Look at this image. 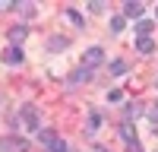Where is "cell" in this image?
Returning a JSON list of instances; mask_svg holds the SVG:
<instances>
[{
	"mask_svg": "<svg viewBox=\"0 0 158 152\" xmlns=\"http://www.w3.org/2000/svg\"><path fill=\"white\" fill-rule=\"evenodd\" d=\"M120 136H123V143H127V146H133V143H136V130L130 127V120L120 124Z\"/></svg>",
	"mask_w": 158,
	"mask_h": 152,
	"instance_id": "6",
	"label": "cell"
},
{
	"mask_svg": "<svg viewBox=\"0 0 158 152\" xmlns=\"http://www.w3.org/2000/svg\"><path fill=\"white\" fill-rule=\"evenodd\" d=\"M155 86H158V82H155Z\"/></svg>",
	"mask_w": 158,
	"mask_h": 152,
	"instance_id": "22",
	"label": "cell"
},
{
	"mask_svg": "<svg viewBox=\"0 0 158 152\" xmlns=\"http://www.w3.org/2000/svg\"><path fill=\"white\" fill-rule=\"evenodd\" d=\"M67 44H70V38H57V35H54V38H48V48H51V51H63Z\"/></svg>",
	"mask_w": 158,
	"mask_h": 152,
	"instance_id": "11",
	"label": "cell"
},
{
	"mask_svg": "<svg viewBox=\"0 0 158 152\" xmlns=\"http://www.w3.org/2000/svg\"><path fill=\"white\" fill-rule=\"evenodd\" d=\"M89 10H92V13H104V3H98V0H92V3H89Z\"/></svg>",
	"mask_w": 158,
	"mask_h": 152,
	"instance_id": "19",
	"label": "cell"
},
{
	"mask_svg": "<svg viewBox=\"0 0 158 152\" xmlns=\"http://www.w3.org/2000/svg\"><path fill=\"white\" fill-rule=\"evenodd\" d=\"M89 79H92V70H85V67H79V70L70 76V82H73V86H79V82H89Z\"/></svg>",
	"mask_w": 158,
	"mask_h": 152,
	"instance_id": "8",
	"label": "cell"
},
{
	"mask_svg": "<svg viewBox=\"0 0 158 152\" xmlns=\"http://www.w3.org/2000/svg\"><path fill=\"white\" fill-rule=\"evenodd\" d=\"M123 70H127V63H123V60H114V63H111V73H114V76H120Z\"/></svg>",
	"mask_w": 158,
	"mask_h": 152,
	"instance_id": "17",
	"label": "cell"
},
{
	"mask_svg": "<svg viewBox=\"0 0 158 152\" xmlns=\"http://www.w3.org/2000/svg\"><path fill=\"white\" fill-rule=\"evenodd\" d=\"M92 152H108V149H104V146H95V149H92Z\"/></svg>",
	"mask_w": 158,
	"mask_h": 152,
	"instance_id": "20",
	"label": "cell"
},
{
	"mask_svg": "<svg viewBox=\"0 0 158 152\" xmlns=\"http://www.w3.org/2000/svg\"><path fill=\"white\" fill-rule=\"evenodd\" d=\"M123 117H127V120H139V117H142V108H139V105H133V101H130V105L123 108Z\"/></svg>",
	"mask_w": 158,
	"mask_h": 152,
	"instance_id": "9",
	"label": "cell"
},
{
	"mask_svg": "<svg viewBox=\"0 0 158 152\" xmlns=\"http://www.w3.org/2000/svg\"><path fill=\"white\" fill-rule=\"evenodd\" d=\"M0 149H16V152H25V149H29V143H25V139H3V143H0Z\"/></svg>",
	"mask_w": 158,
	"mask_h": 152,
	"instance_id": "7",
	"label": "cell"
},
{
	"mask_svg": "<svg viewBox=\"0 0 158 152\" xmlns=\"http://www.w3.org/2000/svg\"><path fill=\"white\" fill-rule=\"evenodd\" d=\"M155 13H158V10H155Z\"/></svg>",
	"mask_w": 158,
	"mask_h": 152,
	"instance_id": "21",
	"label": "cell"
},
{
	"mask_svg": "<svg viewBox=\"0 0 158 152\" xmlns=\"http://www.w3.org/2000/svg\"><path fill=\"white\" fill-rule=\"evenodd\" d=\"M101 60H104V51L95 44V48H89L85 54H82V67L85 70H95V67H101Z\"/></svg>",
	"mask_w": 158,
	"mask_h": 152,
	"instance_id": "1",
	"label": "cell"
},
{
	"mask_svg": "<svg viewBox=\"0 0 158 152\" xmlns=\"http://www.w3.org/2000/svg\"><path fill=\"white\" fill-rule=\"evenodd\" d=\"M152 29H155V22H149V19H139V22H136V35H139V38H149Z\"/></svg>",
	"mask_w": 158,
	"mask_h": 152,
	"instance_id": "10",
	"label": "cell"
},
{
	"mask_svg": "<svg viewBox=\"0 0 158 152\" xmlns=\"http://www.w3.org/2000/svg\"><path fill=\"white\" fill-rule=\"evenodd\" d=\"M38 139H41V143H48V146H54L60 136H57L54 130H38Z\"/></svg>",
	"mask_w": 158,
	"mask_h": 152,
	"instance_id": "13",
	"label": "cell"
},
{
	"mask_svg": "<svg viewBox=\"0 0 158 152\" xmlns=\"http://www.w3.org/2000/svg\"><path fill=\"white\" fill-rule=\"evenodd\" d=\"M136 48H139V54H152V51H155V41H152V38H139Z\"/></svg>",
	"mask_w": 158,
	"mask_h": 152,
	"instance_id": "12",
	"label": "cell"
},
{
	"mask_svg": "<svg viewBox=\"0 0 158 152\" xmlns=\"http://www.w3.org/2000/svg\"><path fill=\"white\" fill-rule=\"evenodd\" d=\"M142 10H146V3H139V0H127V3H123V19H139Z\"/></svg>",
	"mask_w": 158,
	"mask_h": 152,
	"instance_id": "3",
	"label": "cell"
},
{
	"mask_svg": "<svg viewBox=\"0 0 158 152\" xmlns=\"http://www.w3.org/2000/svg\"><path fill=\"white\" fill-rule=\"evenodd\" d=\"M22 120H25L29 130H38V111H35V105H25L22 108Z\"/></svg>",
	"mask_w": 158,
	"mask_h": 152,
	"instance_id": "4",
	"label": "cell"
},
{
	"mask_svg": "<svg viewBox=\"0 0 158 152\" xmlns=\"http://www.w3.org/2000/svg\"><path fill=\"white\" fill-rule=\"evenodd\" d=\"M123 25H127L123 16H114V19H111V32H123Z\"/></svg>",
	"mask_w": 158,
	"mask_h": 152,
	"instance_id": "16",
	"label": "cell"
},
{
	"mask_svg": "<svg viewBox=\"0 0 158 152\" xmlns=\"http://www.w3.org/2000/svg\"><path fill=\"white\" fill-rule=\"evenodd\" d=\"M48 149H51V152H70V149H67V143H63V139H57V143H54V146H48Z\"/></svg>",
	"mask_w": 158,
	"mask_h": 152,
	"instance_id": "18",
	"label": "cell"
},
{
	"mask_svg": "<svg viewBox=\"0 0 158 152\" xmlns=\"http://www.w3.org/2000/svg\"><path fill=\"white\" fill-rule=\"evenodd\" d=\"M25 35H29V32H25V25H13V29H10V41H13V48H19V44L25 41Z\"/></svg>",
	"mask_w": 158,
	"mask_h": 152,
	"instance_id": "5",
	"label": "cell"
},
{
	"mask_svg": "<svg viewBox=\"0 0 158 152\" xmlns=\"http://www.w3.org/2000/svg\"><path fill=\"white\" fill-rule=\"evenodd\" d=\"M98 127H101V114H98V111H92V114H89V130L95 133Z\"/></svg>",
	"mask_w": 158,
	"mask_h": 152,
	"instance_id": "14",
	"label": "cell"
},
{
	"mask_svg": "<svg viewBox=\"0 0 158 152\" xmlns=\"http://www.w3.org/2000/svg\"><path fill=\"white\" fill-rule=\"evenodd\" d=\"M25 60V54H22V48H3V63H10V67H19V63Z\"/></svg>",
	"mask_w": 158,
	"mask_h": 152,
	"instance_id": "2",
	"label": "cell"
},
{
	"mask_svg": "<svg viewBox=\"0 0 158 152\" xmlns=\"http://www.w3.org/2000/svg\"><path fill=\"white\" fill-rule=\"evenodd\" d=\"M67 19H70L73 25H79V29H82V13H76V10H67Z\"/></svg>",
	"mask_w": 158,
	"mask_h": 152,
	"instance_id": "15",
	"label": "cell"
}]
</instances>
